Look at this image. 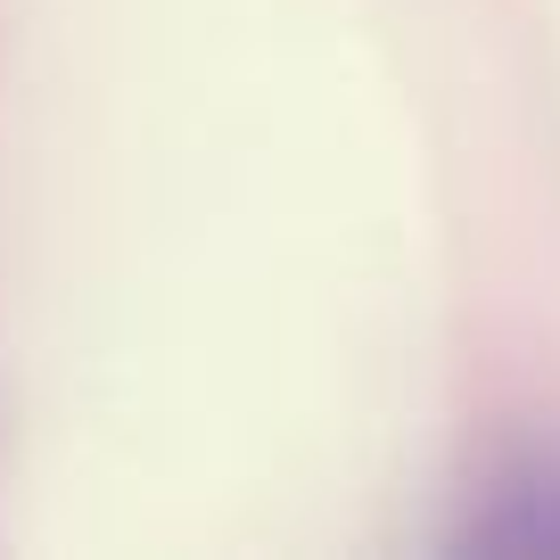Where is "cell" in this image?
Segmentation results:
<instances>
[{
    "label": "cell",
    "mask_w": 560,
    "mask_h": 560,
    "mask_svg": "<svg viewBox=\"0 0 560 560\" xmlns=\"http://www.w3.org/2000/svg\"><path fill=\"white\" fill-rule=\"evenodd\" d=\"M470 552H511V560H544L560 552V454H520L503 478L487 487V503L462 527Z\"/></svg>",
    "instance_id": "1"
}]
</instances>
